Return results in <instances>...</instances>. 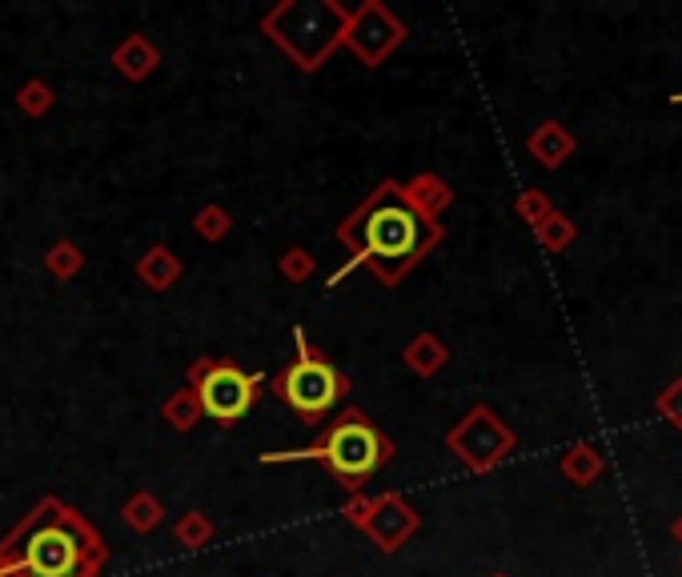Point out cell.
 <instances>
[{"instance_id": "1", "label": "cell", "mask_w": 682, "mask_h": 577, "mask_svg": "<svg viewBox=\"0 0 682 577\" xmlns=\"http://www.w3.org/2000/svg\"><path fill=\"white\" fill-rule=\"evenodd\" d=\"M438 237H442V229L434 221H426L422 213L406 201V193H397L394 184H385L382 193L373 197L370 209H366V217H361V253L337 273L334 281H342L358 261H373L385 281H397L426 249L434 245Z\"/></svg>"}, {"instance_id": "2", "label": "cell", "mask_w": 682, "mask_h": 577, "mask_svg": "<svg viewBox=\"0 0 682 577\" xmlns=\"http://www.w3.org/2000/svg\"><path fill=\"white\" fill-rule=\"evenodd\" d=\"M88 557H105L97 541L88 538V529L69 514L57 517H33L9 550H0L4 565H21L28 577H85Z\"/></svg>"}, {"instance_id": "3", "label": "cell", "mask_w": 682, "mask_h": 577, "mask_svg": "<svg viewBox=\"0 0 682 577\" xmlns=\"http://www.w3.org/2000/svg\"><path fill=\"white\" fill-rule=\"evenodd\" d=\"M390 454H394V445L385 442V433L378 430V425H370V421L354 409V413H346L342 421H334L330 433H325L318 445L294 449V454H270L265 461H301V457L325 461V469L354 490V485H361L366 478H373V473L390 461Z\"/></svg>"}, {"instance_id": "4", "label": "cell", "mask_w": 682, "mask_h": 577, "mask_svg": "<svg viewBox=\"0 0 682 577\" xmlns=\"http://www.w3.org/2000/svg\"><path fill=\"white\" fill-rule=\"evenodd\" d=\"M294 337H298V361L273 381V389H277V397H282L294 413H301L306 421H322L325 413L337 406V397L349 394V381L342 377L330 361H322V357L313 353L310 341H306V333L298 329Z\"/></svg>"}, {"instance_id": "5", "label": "cell", "mask_w": 682, "mask_h": 577, "mask_svg": "<svg viewBox=\"0 0 682 577\" xmlns=\"http://www.w3.org/2000/svg\"><path fill=\"white\" fill-rule=\"evenodd\" d=\"M189 377L198 381V406L205 409L217 425L241 421L249 409H253V401H258L261 377L241 373V369L229 365V361H201V365H193Z\"/></svg>"}, {"instance_id": "6", "label": "cell", "mask_w": 682, "mask_h": 577, "mask_svg": "<svg viewBox=\"0 0 682 577\" xmlns=\"http://www.w3.org/2000/svg\"><path fill=\"white\" fill-rule=\"evenodd\" d=\"M446 445L474 469V473H486V469H494L502 457H510L514 433L502 425V418H498L490 406H474L470 413L462 418V425L450 430Z\"/></svg>"}, {"instance_id": "7", "label": "cell", "mask_w": 682, "mask_h": 577, "mask_svg": "<svg viewBox=\"0 0 682 577\" xmlns=\"http://www.w3.org/2000/svg\"><path fill=\"white\" fill-rule=\"evenodd\" d=\"M526 148H530V157L542 165V169H559V165H566V160L574 157V148H578V141H574V133L566 129V124L559 121H542L538 129L530 133V141H526Z\"/></svg>"}, {"instance_id": "8", "label": "cell", "mask_w": 682, "mask_h": 577, "mask_svg": "<svg viewBox=\"0 0 682 577\" xmlns=\"http://www.w3.org/2000/svg\"><path fill=\"white\" fill-rule=\"evenodd\" d=\"M373 509H378V517H373V538H378V545H382V550H397V541L409 538V533H414V526H418L414 509H409V505H402L397 497H382V502L373 505Z\"/></svg>"}, {"instance_id": "9", "label": "cell", "mask_w": 682, "mask_h": 577, "mask_svg": "<svg viewBox=\"0 0 682 577\" xmlns=\"http://www.w3.org/2000/svg\"><path fill=\"white\" fill-rule=\"evenodd\" d=\"M602 469H607V457L598 454V445H590V442L571 445L566 457H562V478L571 481V485H578V490L595 485V481L602 478Z\"/></svg>"}, {"instance_id": "10", "label": "cell", "mask_w": 682, "mask_h": 577, "mask_svg": "<svg viewBox=\"0 0 682 577\" xmlns=\"http://www.w3.org/2000/svg\"><path fill=\"white\" fill-rule=\"evenodd\" d=\"M406 201L414 205V209L422 213L426 221H434L438 213L446 209L450 205V189L438 177H418V181L409 184V193H406Z\"/></svg>"}, {"instance_id": "11", "label": "cell", "mask_w": 682, "mask_h": 577, "mask_svg": "<svg viewBox=\"0 0 682 577\" xmlns=\"http://www.w3.org/2000/svg\"><path fill=\"white\" fill-rule=\"evenodd\" d=\"M574 237H578V225L559 209L550 213L542 225H534V241H538L546 253H562L566 245H574Z\"/></svg>"}, {"instance_id": "12", "label": "cell", "mask_w": 682, "mask_h": 577, "mask_svg": "<svg viewBox=\"0 0 682 577\" xmlns=\"http://www.w3.org/2000/svg\"><path fill=\"white\" fill-rule=\"evenodd\" d=\"M406 361L414 373L430 377V373H438V369L446 365V345L438 341V337H430V333H422V337L406 349Z\"/></svg>"}, {"instance_id": "13", "label": "cell", "mask_w": 682, "mask_h": 577, "mask_svg": "<svg viewBox=\"0 0 682 577\" xmlns=\"http://www.w3.org/2000/svg\"><path fill=\"white\" fill-rule=\"evenodd\" d=\"M117 64H121L124 76H145L153 64H157V57H153V49L145 45V40L133 37V40H124L121 49H117Z\"/></svg>"}, {"instance_id": "14", "label": "cell", "mask_w": 682, "mask_h": 577, "mask_svg": "<svg viewBox=\"0 0 682 577\" xmlns=\"http://www.w3.org/2000/svg\"><path fill=\"white\" fill-rule=\"evenodd\" d=\"M141 273H145V281H149L153 289H165V285H169L177 277V273H181V265L174 261V253H165V249H153L149 261L141 265Z\"/></svg>"}, {"instance_id": "15", "label": "cell", "mask_w": 682, "mask_h": 577, "mask_svg": "<svg viewBox=\"0 0 682 577\" xmlns=\"http://www.w3.org/2000/svg\"><path fill=\"white\" fill-rule=\"evenodd\" d=\"M514 213H518L526 225H542L550 213H554V205H550V197H546L542 189H526V193H518V201H514Z\"/></svg>"}, {"instance_id": "16", "label": "cell", "mask_w": 682, "mask_h": 577, "mask_svg": "<svg viewBox=\"0 0 682 577\" xmlns=\"http://www.w3.org/2000/svg\"><path fill=\"white\" fill-rule=\"evenodd\" d=\"M655 413L662 421H667V425L682 430V377H674L667 385V389H662V394L655 397Z\"/></svg>"}, {"instance_id": "17", "label": "cell", "mask_w": 682, "mask_h": 577, "mask_svg": "<svg viewBox=\"0 0 682 577\" xmlns=\"http://www.w3.org/2000/svg\"><path fill=\"white\" fill-rule=\"evenodd\" d=\"M157 505L149 502V497H133V502L124 505V521H129V526L133 529H153L157 526Z\"/></svg>"}, {"instance_id": "18", "label": "cell", "mask_w": 682, "mask_h": 577, "mask_svg": "<svg viewBox=\"0 0 682 577\" xmlns=\"http://www.w3.org/2000/svg\"><path fill=\"white\" fill-rule=\"evenodd\" d=\"M210 521H205V517H198V514H189L186 521H181V526H177V538L186 541V545H205V541H210Z\"/></svg>"}, {"instance_id": "19", "label": "cell", "mask_w": 682, "mask_h": 577, "mask_svg": "<svg viewBox=\"0 0 682 577\" xmlns=\"http://www.w3.org/2000/svg\"><path fill=\"white\" fill-rule=\"evenodd\" d=\"M198 397H174V401H169V418H174V425H181V430H186L189 421L198 418Z\"/></svg>"}, {"instance_id": "20", "label": "cell", "mask_w": 682, "mask_h": 577, "mask_svg": "<svg viewBox=\"0 0 682 577\" xmlns=\"http://www.w3.org/2000/svg\"><path fill=\"white\" fill-rule=\"evenodd\" d=\"M49 265L61 273V277H64V273H76V269H81V253H76L73 245H57V249H52Z\"/></svg>"}, {"instance_id": "21", "label": "cell", "mask_w": 682, "mask_h": 577, "mask_svg": "<svg viewBox=\"0 0 682 577\" xmlns=\"http://www.w3.org/2000/svg\"><path fill=\"white\" fill-rule=\"evenodd\" d=\"M21 105H25L28 112H45V109H49V88H45V85H28L25 97H21Z\"/></svg>"}, {"instance_id": "22", "label": "cell", "mask_w": 682, "mask_h": 577, "mask_svg": "<svg viewBox=\"0 0 682 577\" xmlns=\"http://www.w3.org/2000/svg\"><path fill=\"white\" fill-rule=\"evenodd\" d=\"M198 229L205 237H222L225 233V213H217V209H205L198 217Z\"/></svg>"}, {"instance_id": "23", "label": "cell", "mask_w": 682, "mask_h": 577, "mask_svg": "<svg viewBox=\"0 0 682 577\" xmlns=\"http://www.w3.org/2000/svg\"><path fill=\"white\" fill-rule=\"evenodd\" d=\"M282 269H286L289 277H306V273H310V257H306L301 249H294V253H289V257H286V265H282Z\"/></svg>"}, {"instance_id": "24", "label": "cell", "mask_w": 682, "mask_h": 577, "mask_svg": "<svg viewBox=\"0 0 682 577\" xmlns=\"http://www.w3.org/2000/svg\"><path fill=\"white\" fill-rule=\"evenodd\" d=\"M670 538H674V541H679V545H682V514L674 517V521H670Z\"/></svg>"}, {"instance_id": "25", "label": "cell", "mask_w": 682, "mask_h": 577, "mask_svg": "<svg viewBox=\"0 0 682 577\" xmlns=\"http://www.w3.org/2000/svg\"><path fill=\"white\" fill-rule=\"evenodd\" d=\"M670 105H682V93H674V97H670Z\"/></svg>"}, {"instance_id": "26", "label": "cell", "mask_w": 682, "mask_h": 577, "mask_svg": "<svg viewBox=\"0 0 682 577\" xmlns=\"http://www.w3.org/2000/svg\"><path fill=\"white\" fill-rule=\"evenodd\" d=\"M494 577H510V574H494Z\"/></svg>"}, {"instance_id": "27", "label": "cell", "mask_w": 682, "mask_h": 577, "mask_svg": "<svg viewBox=\"0 0 682 577\" xmlns=\"http://www.w3.org/2000/svg\"><path fill=\"white\" fill-rule=\"evenodd\" d=\"M679 569H682V557H679Z\"/></svg>"}]
</instances>
